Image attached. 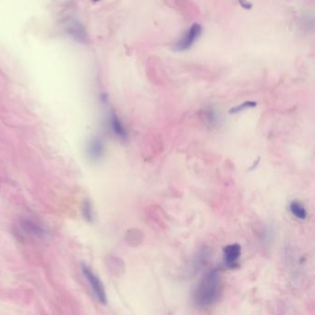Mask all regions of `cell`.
Instances as JSON below:
<instances>
[{"instance_id": "6da1fadb", "label": "cell", "mask_w": 315, "mask_h": 315, "mask_svg": "<svg viewBox=\"0 0 315 315\" xmlns=\"http://www.w3.org/2000/svg\"><path fill=\"white\" fill-rule=\"evenodd\" d=\"M221 291V273L214 268L205 274L193 293V300L200 307H209L218 300Z\"/></svg>"}, {"instance_id": "7a4b0ae2", "label": "cell", "mask_w": 315, "mask_h": 315, "mask_svg": "<svg viewBox=\"0 0 315 315\" xmlns=\"http://www.w3.org/2000/svg\"><path fill=\"white\" fill-rule=\"evenodd\" d=\"M82 272H83V275L85 276L88 283L90 284V287L94 291L97 300H99L101 303L105 304L107 298H106L105 287H104V284L102 283V281L100 280V278L95 275L91 268H89L86 265L82 266Z\"/></svg>"}, {"instance_id": "3957f363", "label": "cell", "mask_w": 315, "mask_h": 315, "mask_svg": "<svg viewBox=\"0 0 315 315\" xmlns=\"http://www.w3.org/2000/svg\"><path fill=\"white\" fill-rule=\"evenodd\" d=\"M203 33V28L199 23H193L190 26V29L187 31L184 36L180 39L174 47V50L181 51L189 50L191 46L195 44L196 41L200 38Z\"/></svg>"}, {"instance_id": "277c9868", "label": "cell", "mask_w": 315, "mask_h": 315, "mask_svg": "<svg viewBox=\"0 0 315 315\" xmlns=\"http://www.w3.org/2000/svg\"><path fill=\"white\" fill-rule=\"evenodd\" d=\"M240 255H241V247L238 243L230 244L223 248L224 262L230 269H236L239 266V259Z\"/></svg>"}, {"instance_id": "5b68a950", "label": "cell", "mask_w": 315, "mask_h": 315, "mask_svg": "<svg viewBox=\"0 0 315 315\" xmlns=\"http://www.w3.org/2000/svg\"><path fill=\"white\" fill-rule=\"evenodd\" d=\"M87 155L91 160L99 161L105 155V145L100 138L95 137L89 141L87 145Z\"/></svg>"}, {"instance_id": "8992f818", "label": "cell", "mask_w": 315, "mask_h": 315, "mask_svg": "<svg viewBox=\"0 0 315 315\" xmlns=\"http://www.w3.org/2000/svg\"><path fill=\"white\" fill-rule=\"evenodd\" d=\"M68 32L74 40L78 41L81 44L87 43V33L85 28L83 25H81L80 22L72 20L68 25Z\"/></svg>"}, {"instance_id": "52a82bcc", "label": "cell", "mask_w": 315, "mask_h": 315, "mask_svg": "<svg viewBox=\"0 0 315 315\" xmlns=\"http://www.w3.org/2000/svg\"><path fill=\"white\" fill-rule=\"evenodd\" d=\"M20 227L26 235L32 236L35 238H41L45 236V230H43L42 226L38 224H36L35 221L23 219L20 222Z\"/></svg>"}, {"instance_id": "ba28073f", "label": "cell", "mask_w": 315, "mask_h": 315, "mask_svg": "<svg viewBox=\"0 0 315 315\" xmlns=\"http://www.w3.org/2000/svg\"><path fill=\"white\" fill-rule=\"evenodd\" d=\"M110 126L111 129L116 135L119 136L121 139L127 138V132H126L124 126L122 125L119 117L116 115L115 113H112L110 116Z\"/></svg>"}, {"instance_id": "9c48e42d", "label": "cell", "mask_w": 315, "mask_h": 315, "mask_svg": "<svg viewBox=\"0 0 315 315\" xmlns=\"http://www.w3.org/2000/svg\"><path fill=\"white\" fill-rule=\"evenodd\" d=\"M290 210L291 214L300 220H305L307 218V211L303 207V205L297 201H294L290 204Z\"/></svg>"}, {"instance_id": "30bf717a", "label": "cell", "mask_w": 315, "mask_h": 315, "mask_svg": "<svg viewBox=\"0 0 315 315\" xmlns=\"http://www.w3.org/2000/svg\"><path fill=\"white\" fill-rule=\"evenodd\" d=\"M257 104H256L255 102H253V101H247V102H244V103H242V104H240V105H237L235 107H233V108H231L230 110V114H237V113H240L241 111L246 110V109H248V108H253V107H255Z\"/></svg>"}, {"instance_id": "8fae6325", "label": "cell", "mask_w": 315, "mask_h": 315, "mask_svg": "<svg viewBox=\"0 0 315 315\" xmlns=\"http://www.w3.org/2000/svg\"><path fill=\"white\" fill-rule=\"evenodd\" d=\"M82 215L84 216L86 220L92 222L94 219V209L90 201H85L82 206Z\"/></svg>"}, {"instance_id": "7c38bea8", "label": "cell", "mask_w": 315, "mask_h": 315, "mask_svg": "<svg viewBox=\"0 0 315 315\" xmlns=\"http://www.w3.org/2000/svg\"><path fill=\"white\" fill-rule=\"evenodd\" d=\"M239 3L245 10H250L252 8V4L250 3L248 0H239Z\"/></svg>"}, {"instance_id": "4fadbf2b", "label": "cell", "mask_w": 315, "mask_h": 315, "mask_svg": "<svg viewBox=\"0 0 315 315\" xmlns=\"http://www.w3.org/2000/svg\"><path fill=\"white\" fill-rule=\"evenodd\" d=\"M94 1H99V0H94Z\"/></svg>"}]
</instances>
